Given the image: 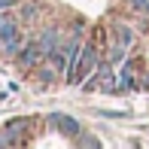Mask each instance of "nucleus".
<instances>
[{"label": "nucleus", "instance_id": "obj_1", "mask_svg": "<svg viewBox=\"0 0 149 149\" xmlns=\"http://www.w3.org/2000/svg\"><path fill=\"white\" fill-rule=\"evenodd\" d=\"M94 61H97V55H94V49H91V46H88V49H82V52H79V58H76V64L67 70V82H70V85L82 82V79L88 76V70L94 67Z\"/></svg>", "mask_w": 149, "mask_h": 149}, {"label": "nucleus", "instance_id": "obj_2", "mask_svg": "<svg viewBox=\"0 0 149 149\" xmlns=\"http://www.w3.org/2000/svg\"><path fill=\"white\" fill-rule=\"evenodd\" d=\"M43 55H46V52H43V46H40V40H37V43H28V46H24L18 58H22L24 64H33V61H40Z\"/></svg>", "mask_w": 149, "mask_h": 149}, {"label": "nucleus", "instance_id": "obj_3", "mask_svg": "<svg viewBox=\"0 0 149 149\" xmlns=\"http://www.w3.org/2000/svg\"><path fill=\"white\" fill-rule=\"evenodd\" d=\"M0 37H3V40L15 37V22H12L9 15H3V12H0Z\"/></svg>", "mask_w": 149, "mask_h": 149}, {"label": "nucleus", "instance_id": "obj_4", "mask_svg": "<svg viewBox=\"0 0 149 149\" xmlns=\"http://www.w3.org/2000/svg\"><path fill=\"white\" fill-rule=\"evenodd\" d=\"M52 125H58V128H64L67 134H76L79 131V125L73 119H67V116H52Z\"/></svg>", "mask_w": 149, "mask_h": 149}, {"label": "nucleus", "instance_id": "obj_5", "mask_svg": "<svg viewBox=\"0 0 149 149\" xmlns=\"http://www.w3.org/2000/svg\"><path fill=\"white\" fill-rule=\"evenodd\" d=\"M40 46H43V52H46V55H52V52H55V46H58V37H55V33H40Z\"/></svg>", "mask_w": 149, "mask_h": 149}, {"label": "nucleus", "instance_id": "obj_6", "mask_svg": "<svg viewBox=\"0 0 149 149\" xmlns=\"http://www.w3.org/2000/svg\"><path fill=\"white\" fill-rule=\"evenodd\" d=\"M122 85H131V64L122 67Z\"/></svg>", "mask_w": 149, "mask_h": 149}, {"label": "nucleus", "instance_id": "obj_7", "mask_svg": "<svg viewBox=\"0 0 149 149\" xmlns=\"http://www.w3.org/2000/svg\"><path fill=\"white\" fill-rule=\"evenodd\" d=\"M134 6H137V9H149V0H131Z\"/></svg>", "mask_w": 149, "mask_h": 149}, {"label": "nucleus", "instance_id": "obj_8", "mask_svg": "<svg viewBox=\"0 0 149 149\" xmlns=\"http://www.w3.org/2000/svg\"><path fill=\"white\" fill-rule=\"evenodd\" d=\"M9 3H15V0H0V9H6Z\"/></svg>", "mask_w": 149, "mask_h": 149}]
</instances>
